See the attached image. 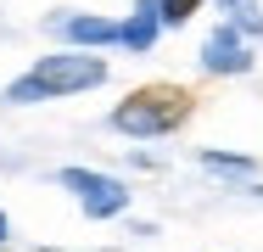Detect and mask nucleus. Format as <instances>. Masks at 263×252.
I'll return each mask as SVG.
<instances>
[{"label":"nucleus","instance_id":"nucleus-2","mask_svg":"<svg viewBox=\"0 0 263 252\" xmlns=\"http://www.w3.org/2000/svg\"><path fill=\"white\" fill-rule=\"evenodd\" d=\"M106 84V56L96 50H62V56H40L23 79L6 84V101H62L79 90Z\"/></svg>","mask_w":263,"mask_h":252},{"label":"nucleus","instance_id":"nucleus-7","mask_svg":"<svg viewBox=\"0 0 263 252\" xmlns=\"http://www.w3.org/2000/svg\"><path fill=\"white\" fill-rule=\"evenodd\" d=\"M196 6H202V0H157L162 28H179V23H191V17H196Z\"/></svg>","mask_w":263,"mask_h":252},{"label":"nucleus","instance_id":"nucleus-8","mask_svg":"<svg viewBox=\"0 0 263 252\" xmlns=\"http://www.w3.org/2000/svg\"><path fill=\"white\" fill-rule=\"evenodd\" d=\"M218 6H230V11H235V23L258 34V17H252V0H218Z\"/></svg>","mask_w":263,"mask_h":252},{"label":"nucleus","instance_id":"nucleus-5","mask_svg":"<svg viewBox=\"0 0 263 252\" xmlns=\"http://www.w3.org/2000/svg\"><path fill=\"white\" fill-rule=\"evenodd\" d=\"M73 45L96 50V45H123V23H106V17H62L56 23Z\"/></svg>","mask_w":263,"mask_h":252},{"label":"nucleus","instance_id":"nucleus-9","mask_svg":"<svg viewBox=\"0 0 263 252\" xmlns=\"http://www.w3.org/2000/svg\"><path fill=\"white\" fill-rule=\"evenodd\" d=\"M0 241H6V213H0Z\"/></svg>","mask_w":263,"mask_h":252},{"label":"nucleus","instance_id":"nucleus-3","mask_svg":"<svg viewBox=\"0 0 263 252\" xmlns=\"http://www.w3.org/2000/svg\"><path fill=\"white\" fill-rule=\"evenodd\" d=\"M56 179L84 202V213H90V219H118V213L129 207V185H123V179H112V174H96V168H62Z\"/></svg>","mask_w":263,"mask_h":252},{"label":"nucleus","instance_id":"nucleus-4","mask_svg":"<svg viewBox=\"0 0 263 252\" xmlns=\"http://www.w3.org/2000/svg\"><path fill=\"white\" fill-rule=\"evenodd\" d=\"M208 73H247L252 67V28H241V23H224L218 34L208 40Z\"/></svg>","mask_w":263,"mask_h":252},{"label":"nucleus","instance_id":"nucleus-6","mask_svg":"<svg viewBox=\"0 0 263 252\" xmlns=\"http://www.w3.org/2000/svg\"><path fill=\"white\" fill-rule=\"evenodd\" d=\"M162 17H157V0H140V11H135V23H123V45L129 50H146L152 40H157Z\"/></svg>","mask_w":263,"mask_h":252},{"label":"nucleus","instance_id":"nucleus-1","mask_svg":"<svg viewBox=\"0 0 263 252\" xmlns=\"http://www.w3.org/2000/svg\"><path fill=\"white\" fill-rule=\"evenodd\" d=\"M196 112V90L185 84H140L112 106V129L135 135V140H162L174 129H185Z\"/></svg>","mask_w":263,"mask_h":252}]
</instances>
